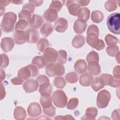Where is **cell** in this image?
Segmentation results:
<instances>
[{
	"label": "cell",
	"instance_id": "obj_1",
	"mask_svg": "<svg viewBox=\"0 0 120 120\" xmlns=\"http://www.w3.org/2000/svg\"><path fill=\"white\" fill-rule=\"evenodd\" d=\"M99 35V29L94 24L90 25L87 30L86 41L92 48L99 51L103 49L105 44L103 40L98 38Z\"/></svg>",
	"mask_w": 120,
	"mask_h": 120
},
{
	"label": "cell",
	"instance_id": "obj_2",
	"mask_svg": "<svg viewBox=\"0 0 120 120\" xmlns=\"http://www.w3.org/2000/svg\"><path fill=\"white\" fill-rule=\"evenodd\" d=\"M16 19V15L14 12H9L6 13L4 15L1 21V29L5 32H9L12 31Z\"/></svg>",
	"mask_w": 120,
	"mask_h": 120
},
{
	"label": "cell",
	"instance_id": "obj_3",
	"mask_svg": "<svg viewBox=\"0 0 120 120\" xmlns=\"http://www.w3.org/2000/svg\"><path fill=\"white\" fill-rule=\"evenodd\" d=\"M107 25L109 30L115 34L120 33V14L115 12L109 15L107 19Z\"/></svg>",
	"mask_w": 120,
	"mask_h": 120
},
{
	"label": "cell",
	"instance_id": "obj_4",
	"mask_svg": "<svg viewBox=\"0 0 120 120\" xmlns=\"http://www.w3.org/2000/svg\"><path fill=\"white\" fill-rule=\"evenodd\" d=\"M52 98L54 105L57 107L63 108L67 104L68 98L62 90H56L52 93Z\"/></svg>",
	"mask_w": 120,
	"mask_h": 120
},
{
	"label": "cell",
	"instance_id": "obj_5",
	"mask_svg": "<svg viewBox=\"0 0 120 120\" xmlns=\"http://www.w3.org/2000/svg\"><path fill=\"white\" fill-rule=\"evenodd\" d=\"M111 99V95L106 90L100 91L98 94L97 105L99 108H105L108 105Z\"/></svg>",
	"mask_w": 120,
	"mask_h": 120
},
{
	"label": "cell",
	"instance_id": "obj_6",
	"mask_svg": "<svg viewBox=\"0 0 120 120\" xmlns=\"http://www.w3.org/2000/svg\"><path fill=\"white\" fill-rule=\"evenodd\" d=\"M43 52V57L47 63H54L58 58V52L54 48L48 47Z\"/></svg>",
	"mask_w": 120,
	"mask_h": 120
},
{
	"label": "cell",
	"instance_id": "obj_7",
	"mask_svg": "<svg viewBox=\"0 0 120 120\" xmlns=\"http://www.w3.org/2000/svg\"><path fill=\"white\" fill-rule=\"evenodd\" d=\"M103 81L105 85H109L113 87H119L120 86V79H114L110 74H103L100 77Z\"/></svg>",
	"mask_w": 120,
	"mask_h": 120
},
{
	"label": "cell",
	"instance_id": "obj_8",
	"mask_svg": "<svg viewBox=\"0 0 120 120\" xmlns=\"http://www.w3.org/2000/svg\"><path fill=\"white\" fill-rule=\"evenodd\" d=\"M28 115L32 117H36L41 114L42 110L40 105L38 103H31L27 109Z\"/></svg>",
	"mask_w": 120,
	"mask_h": 120
},
{
	"label": "cell",
	"instance_id": "obj_9",
	"mask_svg": "<svg viewBox=\"0 0 120 120\" xmlns=\"http://www.w3.org/2000/svg\"><path fill=\"white\" fill-rule=\"evenodd\" d=\"M39 86L37 80L30 79L27 80L23 84V88L26 93H30L36 91Z\"/></svg>",
	"mask_w": 120,
	"mask_h": 120
},
{
	"label": "cell",
	"instance_id": "obj_10",
	"mask_svg": "<svg viewBox=\"0 0 120 120\" xmlns=\"http://www.w3.org/2000/svg\"><path fill=\"white\" fill-rule=\"evenodd\" d=\"M15 45L13 39L9 37H5L1 39L0 47L4 52H8L12 50Z\"/></svg>",
	"mask_w": 120,
	"mask_h": 120
},
{
	"label": "cell",
	"instance_id": "obj_11",
	"mask_svg": "<svg viewBox=\"0 0 120 120\" xmlns=\"http://www.w3.org/2000/svg\"><path fill=\"white\" fill-rule=\"evenodd\" d=\"M68 27L67 20L62 17L59 18L54 23V28L55 30L59 32H64Z\"/></svg>",
	"mask_w": 120,
	"mask_h": 120
},
{
	"label": "cell",
	"instance_id": "obj_12",
	"mask_svg": "<svg viewBox=\"0 0 120 120\" xmlns=\"http://www.w3.org/2000/svg\"><path fill=\"white\" fill-rule=\"evenodd\" d=\"M27 42L31 43H36L39 38L38 31L34 29H29L26 32Z\"/></svg>",
	"mask_w": 120,
	"mask_h": 120
},
{
	"label": "cell",
	"instance_id": "obj_13",
	"mask_svg": "<svg viewBox=\"0 0 120 120\" xmlns=\"http://www.w3.org/2000/svg\"><path fill=\"white\" fill-rule=\"evenodd\" d=\"M13 39L17 45H22L27 41L26 32L23 30H16L13 36Z\"/></svg>",
	"mask_w": 120,
	"mask_h": 120
},
{
	"label": "cell",
	"instance_id": "obj_14",
	"mask_svg": "<svg viewBox=\"0 0 120 120\" xmlns=\"http://www.w3.org/2000/svg\"><path fill=\"white\" fill-rule=\"evenodd\" d=\"M87 23L81 19H77L74 24V30L77 34H81L84 32L87 27Z\"/></svg>",
	"mask_w": 120,
	"mask_h": 120
},
{
	"label": "cell",
	"instance_id": "obj_15",
	"mask_svg": "<svg viewBox=\"0 0 120 120\" xmlns=\"http://www.w3.org/2000/svg\"><path fill=\"white\" fill-rule=\"evenodd\" d=\"M43 22L44 21L42 16L34 14L32 15L30 21L29 22V26L32 28L38 29L42 26Z\"/></svg>",
	"mask_w": 120,
	"mask_h": 120
},
{
	"label": "cell",
	"instance_id": "obj_16",
	"mask_svg": "<svg viewBox=\"0 0 120 120\" xmlns=\"http://www.w3.org/2000/svg\"><path fill=\"white\" fill-rule=\"evenodd\" d=\"M66 6L71 15L77 16V12L80 8V6L77 3V0H68L67 1Z\"/></svg>",
	"mask_w": 120,
	"mask_h": 120
},
{
	"label": "cell",
	"instance_id": "obj_17",
	"mask_svg": "<svg viewBox=\"0 0 120 120\" xmlns=\"http://www.w3.org/2000/svg\"><path fill=\"white\" fill-rule=\"evenodd\" d=\"M88 71L89 73L92 75H99L101 72V68L98 62L91 61L88 65Z\"/></svg>",
	"mask_w": 120,
	"mask_h": 120
},
{
	"label": "cell",
	"instance_id": "obj_18",
	"mask_svg": "<svg viewBox=\"0 0 120 120\" xmlns=\"http://www.w3.org/2000/svg\"><path fill=\"white\" fill-rule=\"evenodd\" d=\"M44 19L48 22H54L58 18V13L55 10L49 8L43 14Z\"/></svg>",
	"mask_w": 120,
	"mask_h": 120
},
{
	"label": "cell",
	"instance_id": "obj_19",
	"mask_svg": "<svg viewBox=\"0 0 120 120\" xmlns=\"http://www.w3.org/2000/svg\"><path fill=\"white\" fill-rule=\"evenodd\" d=\"M74 69L79 74L85 73L87 70V64L84 60H78L74 64Z\"/></svg>",
	"mask_w": 120,
	"mask_h": 120
},
{
	"label": "cell",
	"instance_id": "obj_20",
	"mask_svg": "<svg viewBox=\"0 0 120 120\" xmlns=\"http://www.w3.org/2000/svg\"><path fill=\"white\" fill-rule=\"evenodd\" d=\"M98 110L96 107H90L88 108L85 112V115L82 117V120H95L98 114Z\"/></svg>",
	"mask_w": 120,
	"mask_h": 120
},
{
	"label": "cell",
	"instance_id": "obj_21",
	"mask_svg": "<svg viewBox=\"0 0 120 120\" xmlns=\"http://www.w3.org/2000/svg\"><path fill=\"white\" fill-rule=\"evenodd\" d=\"M27 116L25 110L21 106H16L14 112V118L17 120H23Z\"/></svg>",
	"mask_w": 120,
	"mask_h": 120
},
{
	"label": "cell",
	"instance_id": "obj_22",
	"mask_svg": "<svg viewBox=\"0 0 120 120\" xmlns=\"http://www.w3.org/2000/svg\"><path fill=\"white\" fill-rule=\"evenodd\" d=\"M52 98L50 95H41L40 103L43 109L48 108L52 105Z\"/></svg>",
	"mask_w": 120,
	"mask_h": 120
},
{
	"label": "cell",
	"instance_id": "obj_23",
	"mask_svg": "<svg viewBox=\"0 0 120 120\" xmlns=\"http://www.w3.org/2000/svg\"><path fill=\"white\" fill-rule=\"evenodd\" d=\"M52 91V87L49 82L40 84L39 92L41 95H51Z\"/></svg>",
	"mask_w": 120,
	"mask_h": 120
},
{
	"label": "cell",
	"instance_id": "obj_24",
	"mask_svg": "<svg viewBox=\"0 0 120 120\" xmlns=\"http://www.w3.org/2000/svg\"><path fill=\"white\" fill-rule=\"evenodd\" d=\"M85 43V38L81 35H77L72 40V44L74 47L79 48L82 47Z\"/></svg>",
	"mask_w": 120,
	"mask_h": 120
},
{
	"label": "cell",
	"instance_id": "obj_25",
	"mask_svg": "<svg viewBox=\"0 0 120 120\" xmlns=\"http://www.w3.org/2000/svg\"><path fill=\"white\" fill-rule=\"evenodd\" d=\"M93 77L88 73H85L80 76L79 82L81 85L84 87L89 86L92 82Z\"/></svg>",
	"mask_w": 120,
	"mask_h": 120
},
{
	"label": "cell",
	"instance_id": "obj_26",
	"mask_svg": "<svg viewBox=\"0 0 120 120\" xmlns=\"http://www.w3.org/2000/svg\"><path fill=\"white\" fill-rule=\"evenodd\" d=\"M18 76L24 80H27L30 77H31V71L29 67L27 66L26 67L22 68L18 72Z\"/></svg>",
	"mask_w": 120,
	"mask_h": 120
},
{
	"label": "cell",
	"instance_id": "obj_27",
	"mask_svg": "<svg viewBox=\"0 0 120 120\" xmlns=\"http://www.w3.org/2000/svg\"><path fill=\"white\" fill-rule=\"evenodd\" d=\"M53 27L50 23H45L40 28V31L42 35L44 37H48L53 31Z\"/></svg>",
	"mask_w": 120,
	"mask_h": 120
},
{
	"label": "cell",
	"instance_id": "obj_28",
	"mask_svg": "<svg viewBox=\"0 0 120 120\" xmlns=\"http://www.w3.org/2000/svg\"><path fill=\"white\" fill-rule=\"evenodd\" d=\"M91 83V87L95 91L99 90L103 88L105 86V83L103 80L100 77L95 78Z\"/></svg>",
	"mask_w": 120,
	"mask_h": 120
},
{
	"label": "cell",
	"instance_id": "obj_29",
	"mask_svg": "<svg viewBox=\"0 0 120 120\" xmlns=\"http://www.w3.org/2000/svg\"><path fill=\"white\" fill-rule=\"evenodd\" d=\"M78 18L81 19L84 21H87L90 18V11L87 8H80L77 14Z\"/></svg>",
	"mask_w": 120,
	"mask_h": 120
},
{
	"label": "cell",
	"instance_id": "obj_30",
	"mask_svg": "<svg viewBox=\"0 0 120 120\" xmlns=\"http://www.w3.org/2000/svg\"><path fill=\"white\" fill-rule=\"evenodd\" d=\"M32 63L36 65L39 68H42L47 64L46 61L43 56H35L32 60Z\"/></svg>",
	"mask_w": 120,
	"mask_h": 120
},
{
	"label": "cell",
	"instance_id": "obj_31",
	"mask_svg": "<svg viewBox=\"0 0 120 120\" xmlns=\"http://www.w3.org/2000/svg\"><path fill=\"white\" fill-rule=\"evenodd\" d=\"M91 18L94 22L99 23L103 21L104 15L103 13L100 11L95 10L92 12Z\"/></svg>",
	"mask_w": 120,
	"mask_h": 120
},
{
	"label": "cell",
	"instance_id": "obj_32",
	"mask_svg": "<svg viewBox=\"0 0 120 120\" xmlns=\"http://www.w3.org/2000/svg\"><path fill=\"white\" fill-rule=\"evenodd\" d=\"M49 42L46 38H42L38 42L37 46L39 51L43 52L49 46Z\"/></svg>",
	"mask_w": 120,
	"mask_h": 120
},
{
	"label": "cell",
	"instance_id": "obj_33",
	"mask_svg": "<svg viewBox=\"0 0 120 120\" xmlns=\"http://www.w3.org/2000/svg\"><path fill=\"white\" fill-rule=\"evenodd\" d=\"M53 71L55 75L61 76L64 75L65 73L64 66L61 63H57L55 64L54 66Z\"/></svg>",
	"mask_w": 120,
	"mask_h": 120
},
{
	"label": "cell",
	"instance_id": "obj_34",
	"mask_svg": "<svg viewBox=\"0 0 120 120\" xmlns=\"http://www.w3.org/2000/svg\"><path fill=\"white\" fill-rule=\"evenodd\" d=\"M105 42L108 46L114 45L118 43V39L115 36L108 34L105 37Z\"/></svg>",
	"mask_w": 120,
	"mask_h": 120
},
{
	"label": "cell",
	"instance_id": "obj_35",
	"mask_svg": "<svg viewBox=\"0 0 120 120\" xmlns=\"http://www.w3.org/2000/svg\"><path fill=\"white\" fill-rule=\"evenodd\" d=\"M18 17L20 19H24L29 22L31 18V13L27 9H22V11L18 14Z\"/></svg>",
	"mask_w": 120,
	"mask_h": 120
},
{
	"label": "cell",
	"instance_id": "obj_36",
	"mask_svg": "<svg viewBox=\"0 0 120 120\" xmlns=\"http://www.w3.org/2000/svg\"><path fill=\"white\" fill-rule=\"evenodd\" d=\"M28 22L24 19H20L15 25L16 30H23L28 26Z\"/></svg>",
	"mask_w": 120,
	"mask_h": 120
},
{
	"label": "cell",
	"instance_id": "obj_37",
	"mask_svg": "<svg viewBox=\"0 0 120 120\" xmlns=\"http://www.w3.org/2000/svg\"><path fill=\"white\" fill-rule=\"evenodd\" d=\"M65 78L67 81L71 83H75L78 80L77 75L74 72H72L67 74L66 75Z\"/></svg>",
	"mask_w": 120,
	"mask_h": 120
},
{
	"label": "cell",
	"instance_id": "obj_38",
	"mask_svg": "<svg viewBox=\"0 0 120 120\" xmlns=\"http://www.w3.org/2000/svg\"><path fill=\"white\" fill-rule=\"evenodd\" d=\"M53 83L56 88L59 89H62L66 85V82L63 77H56L54 78Z\"/></svg>",
	"mask_w": 120,
	"mask_h": 120
},
{
	"label": "cell",
	"instance_id": "obj_39",
	"mask_svg": "<svg viewBox=\"0 0 120 120\" xmlns=\"http://www.w3.org/2000/svg\"><path fill=\"white\" fill-rule=\"evenodd\" d=\"M87 61L89 63L91 61H95L98 62L99 61V57L98 53L94 51H92L87 55L86 57Z\"/></svg>",
	"mask_w": 120,
	"mask_h": 120
},
{
	"label": "cell",
	"instance_id": "obj_40",
	"mask_svg": "<svg viewBox=\"0 0 120 120\" xmlns=\"http://www.w3.org/2000/svg\"><path fill=\"white\" fill-rule=\"evenodd\" d=\"M105 8L109 12H112L116 10L117 8L116 1L107 0L105 4Z\"/></svg>",
	"mask_w": 120,
	"mask_h": 120
},
{
	"label": "cell",
	"instance_id": "obj_41",
	"mask_svg": "<svg viewBox=\"0 0 120 120\" xmlns=\"http://www.w3.org/2000/svg\"><path fill=\"white\" fill-rule=\"evenodd\" d=\"M107 53L110 56H114L118 52H119V47L116 45L108 46L106 49Z\"/></svg>",
	"mask_w": 120,
	"mask_h": 120
},
{
	"label": "cell",
	"instance_id": "obj_42",
	"mask_svg": "<svg viewBox=\"0 0 120 120\" xmlns=\"http://www.w3.org/2000/svg\"><path fill=\"white\" fill-rule=\"evenodd\" d=\"M59 56L58 61L60 63L65 64L67 62V53L66 51L60 50L58 51Z\"/></svg>",
	"mask_w": 120,
	"mask_h": 120
},
{
	"label": "cell",
	"instance_id": "obj_43",
	"mask_svg": "<svg viewBox=\"0 0 120 120\" xmlns=\"http://www.w3.org/2000/svg\"><path fill=\"white\" fill-rule=\"evenodd\" d=\"M62 6L63 4L61 1L59 0H53L52 1L49 6V8L53 9L58 12L61 9Z\"/></svg>",
	"mask_w": 120,
	"mask_h": 120
},
{
	"label": "cell",
	"instance_id": "obj_44",
	"mask_svg": "<svg viewBox=\"0 0 120 120\" xmlns=\"http://www.w3.org/2000/svg\"><path fill=\"white\" fill-rule=\"evenodd\" d=\"M78 105V99L77 98H71L67 105V108L69 110H74L76 108Z\"/></svg>",
	"mask_w": 120,
	"mask_h": 120
},
{
	"label": "cell",
	"instance_id": "obj_45",
	"mask_svg": "<svg viewBox=\"0 0 120 120\" xmlns=\"http://www.w3.org/2000/svg\"><path fill=\"white\" fill-rule=\"evenodd\" d=\"M55 63H49L46 67L45 68V73L50 77H52L55 75L53 69Z\"/></svg>",
	"mask_w": 120,
	"mask_h": 120
},
{
	"label": "cell",
	"instance_id": "obj_46",
	"mask_svg": "<svg viewBox=\"0 0 120 120\" xmlns=\"http://www.w3.org/2000/svg\"><path fill=\"white\" fill-rule=\"evenodd\" d=\"M1 68H6L9 64V59L5 54H1Z\"/></svg>",
	"mask_w": 120,
	"mask_h": 120
},
{
	"label": "cell",
	"instance_id": "obj_47",
	"mask_svg": "<svg viewBox=\"0 0 120 120\" xmlns=\"http://www.w3.org/2000/svg\"><path fill=\"white\" fill-rule=\"evenodd\" d=\"M44 113L49 117H52L55 115L56 109L52 105L51 107L46 108L43 109Z\"/></svg>",
	"mask_w": 120,
	"mask_h": 120
},
{
	"label": "cell",
	"instance_id": "obj_48",
	"mask_svg": "<svg viewBox=\"0 0 120 120\" xmlns=\"http://www.w3.org/2000/svg\"><path fill=\"white\" fill-rule=\"evenodd\" d=\"M27 66L29 67V68L30 69V70L31 71V73H32L31 77H35L39 73L38 69L36 66H35V65L30 64L28 65Z\"/></svg>",
	"mask_w": 120,
	"mask_h": 120
},
{
	"label": "cell",
	"instance_id": "obj_49",
	"mask_svg": "<svg viewBox=\"0 0 120 120\" xmlns=\"http://www.w3.org/2000/svg\"><path fill=\"white\" fill-rule=\"evenodd\" d=\"M36 80L40 84L49 82V78L45 75H40L36 78Z\"/></svg>",
	"mask_w": 120,
	"mask_h": 120
},
{
	"label": "cell",
	"instance_id": "obj_50",
	"mask_svg": "<svg viewBox=\"0 0 120 120\" xmlns=\"http://www.w3.org/2000/svg\"><path fill=\"white\" fill-rule=\"evenodd\" d=\"M11 82L14 85H21L23 82V80L20 77H15L11 80Z\"/></svg>",
	"mask_w": 120,
	"mask_h": 120
},
{
	"label": "cell",
	"instance_id": "obj_51",
	"mask_svg": "<svg viewBox=\"0 0 120 120\" xmlns=\"http://www.w3.org/2000/svg\"><path fill=\"white\" fill-rule=\"evenodd\" d=\"M120 66L118 65L114 67L113 70V74L114 75V77L117 79H120Z\"/></svg>",
	"mask_w": 120,
	"mask_h": 120
},
{
	"label": "cell",
	"instance_id": "obj_52",
	"mask_svg": "<svg viewBox=\"0 0 120 120\" xmlns=\"http://www.w3.org/2000/svg\"><path fill=\"white\" fill-rule=\"evenodd\" d=\"M22 9H27L29 11H30L32 14L33 13L35 10V6L33 4H32L31 3H27L23 6Z\"/></svg>",
	"mask_w": 120,
	"mask_h": 120
},
{
	"label": "cell",
	"instance_id": "obj_53",
	"mask_svg": "<svg viewBox=\"0 0 120 120\" xmlns=\"http://www.w3.org/2000/svg\"><path fill=\"white\" fill-rule=\"evenodd\" d=\"M55 120H75V119L72 117V115L68 114L65 116H62V115H59L57 116L54 118Z\"/></svg>",
	"mask_w": 120,
	"mask_h": 120
},
{
	"label": "cell",
	"instance_id": "obj_54",
	"mask_svg": "<svg viewBox=\"0 0 120 120\" xmlns=\"http://www.w3.org/2000/svg\"><path fill=\"white\" fill-rule=\"evenodd\" d=\"M120 116V110H114L112 113V118L113 120H117L119 119Z\"/></svg>",
	"mask_w": 120,
	"mask_h": 120
},
{
	"label": "cell",
	"instance_id": "obj_55",
	"mask_svg": "<svg viewBox=\"0 0 120 120\" xmlns=\"http://www.w3.org/2000/svg\"><path fill=\"white\" fill-rule=\"evenodd\" d=\"M6 96V91L5 90V88L2 84V82L0 83V100L3 99Z\"/></svg>",
	"mask_w": 120,
	"mask_h": 120
},
{
	"label": "cell",
	"instance_id": "obj_56",
	"mask_svg": "<svg viewBox=\"0 0 120 120\" xmlns=\"http://www.w3.org/2000/svg\"><path fill=\"white\" fill-rule=\"evenodd\" d=\"M29 2L36 7L40 6L43 3V0H30Z\"/></svg>",
	"mask_w": 120,
	"mask_h": 120
},
{
	"label": "cell",
	"instance_id": "obj_57",
	"mask_svg": "<svg viewBox=\"0 0 120 120\" xmlns=\"http://www.w3.org/2000/svg\"><path fill=\"white\" fill-rule=\"evenodd\" d=\"M77 3L80 6H86L88 5L90 2V0H77Z\"/></svg>",
	"mask_w": 120,
	"mask_h": 120
},
{
	"label": "cell",
	"instance_id": "obj_58",
	"mask_svg": "<svg viewBox=\"0 0 120 120\" xmlns=\"http://www.w3.org/2000/svg\"><path fill=\"white\" fill-rule=\"evenodd\" d=\"M10 2H11V1L10 0H1L0 1V5L1 7L7 6L10 3Z\"/></svg>",
	"mask_w": 120,
	"mask_h": 120
},
{
	"label": "cell",
	"instance_id": "obj_59",
	"mask_svg": "<svg viewBox=\"0 0 120 120\" xmlns=\"http://www.w3.org/2000/svg\"><path fill=\"white\" fill-rule=\"evenodd\" d=\"M6 77V74H5V71L2 70V69H0V80L1 81H2V80H3Z\"/></svg>",
	"mask_w": 120,
	"mask_h": 120
},
{
	"label": "cell",
	"instance_id": "obj_60",
	"mask_svg": "<svg viewBox=\"0 0 120 120\" xmlns=\"http://www.w3.org/2000/svg\"><path fill=\"white\" fill-rule=\"evenodd\" d=\"M11 2L13 3L14 4H21L23 1L22 0H11Z\"/></svg>",
	"mask_w": 120,
	"mask_h": 120
},
{
	"label": "cell",
	"instance_id": "obj_61",
	"mask_svg": "<svg viewBox=\"0 0 120 120\" xmlns=\"http://www.w3.org/2000/svg\"><path fill=\"white\" fill-rule=\"evenodd\" d=\"M5 12V8L0 6V16H2Z\"/></svg>",
	"mask_w": 120,
	"mask_h": 120
},
{
	"label": "cell",
	"instance_id": "obj_62",
	"mask_svg": "<svg viewBox=\"0 0 120 120\" xmlns=\"http://www.w3.org/2000/svg\"><path fill=\"white\" fill-rule=\"evenodd\" d=\"M116 55V59L118 61V62L119 63V55H120V52H118L115 55Z\"/></svg>",
	"mask_w": 120,
	"mask_h": 120
}]
</instances>
